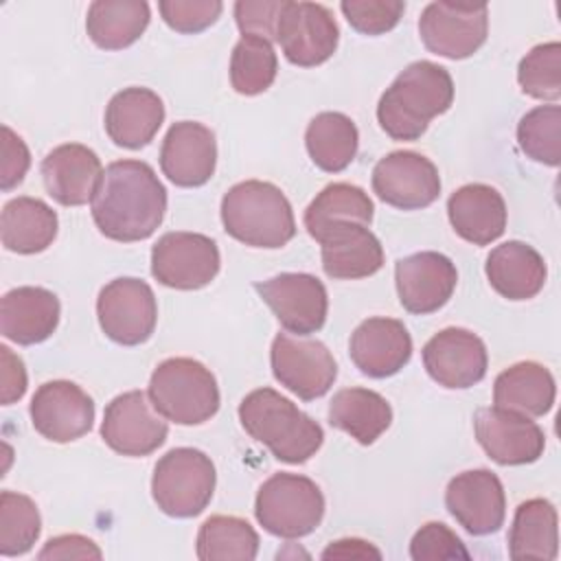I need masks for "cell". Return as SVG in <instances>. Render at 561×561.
I'll return each instance as SVG.
<instances>
[{
    "instance_id": "7c38bea8",
    "label": "cell",
    "mask_w": 561,
    "mask_h": 561,
    "mask_svg": "<svg viewBox=\"0 0 561 561\" xmlns=\"http://www.w3.org/2000/svg\"><path fill=\"white\" fill-rule=\"evenodd\" d=\"M270 364L276 381L302 401L327 394L337 377V364L322 342L287 333L274 337Z\"/></svg>"
},
{
    "instance_id": "ab89813d",
    "label": "cell",
    "mask_w": 561,
    "mask_h": 561,
    "mask_svg": "<svg viewBox=\"0 0 561 561\" xmlns=\"http://www.w3.org/2000/svg\"><path fill=\"white\" fill-rule=\"evenodd\" d=\"M519 88L541 101H557L561 96V44L546 42L530 48L517 68Z\"/></svg>"
},
{
    "instance_id": "8fae6325",
    "label": "cell",
    "mask_w": 561,
    "mask_h": 561,
    "mask_svg": "<svg viewBox=\"0 0 561 561\" xmlns=\"http://www.w3.org/2000/svg\"><path fill=\"white\" fill-rule=\"evenodd\" d=\"M169 425L142 390L114 397L103 412L101 438L121 456H149L167 440Z\"/></svg>"
},
{
    "instance_id": "7a4b0ae2",
    "label": "cell",
    "mask_w": 561,
    "mask_h": 561,
    "mask_svg": "<svg viewBox=\"0 0 561 561\" xmlns=\"http://www.w3.org/2000/svg\"><path fill=\"white\" fill-rule=\"evenodd\" d=\"M451 103L454 81L447 68L421 59L386 88L377 103V121L392 140H419L430 121L445 114Z\"/></svg>"
},
{
    "instance_id": "ba28073f",
    "label": "cell",
    "mask_w": 561,
    "mask_h": 561,
    "mask_svg": "<svg viewBox=\"0 0 561 561\" xmlns=\"http://www.w3.org/2000/svg\"><path fill=\"white\" fill-rule=\"evenodd\" d=\"M489 33V7L484 2H430L419 18V35L425 48L438 57H471Z\"/></svg>"
},
{
    "instance_id": "5b68a950",
    "label": "cell",
    "mask_w": 561,
    "mask_h": 561,
    "mask_svg": "<svg viewBox=\"0 0 561 561\" xmlns=\"http://www.w3.org/2000/svg\"><path fill=\"white\" fill-rule=\"evenodd\" d=\"M151 405L178 425H199L219 410L215 375L197 359L169 357L156 366L149 379Z\"/></svg>"
},
{
    "instance_id": "8992f818",
    "label": "cell",
    "mask_w": 561,
    "mask_h": 561,
    "mask_svg": "<svg viewBox=\"0 0 561 561\" xmlns=\"http://www.w3.org/2000/svg\"><path fill=\"white\" fill-rule=\"evenodd\" d=\"M215 465L193 447H175L167 451L153 467L151 495L158 508L169 517H195L213 500Z\"/></svg>"
},
{
    "instance_id": "44dd1931",
    "label": "cell",
    "mask_w": 561,
    "mask_h": 561,
    "mask_svg": "<svg viewBox=\"0 0 561 561\" xmlns=\"http://www.w3.org/2000/svg\"><path fill=\"white\" fill-rule=\"evenodd\" d=\"M217 164L215 134L197 121L173 123L162 140L160 169L175 184L184 188L206 184Z\"/></svg>"
},
{
    "instance_id": "d590c367",
    "label": "cell",
    "mask_w": 561,
    "mask_h": 561,
    "mask_svg": "<svg viewBox=\"0 0 561 561\" xmlns=\"http://www.w3.org/2000/svg\"><path fill=\"white\" fill-rule=\"evenodd\" d=\"M195 543L202 561H252L259 552L256 530L234 515L208 517L199 526Z\"/></svg>"
},
{
    "instance_id": "7dc6e473",
    "label": "cell",
    "mask_w": 561,
    "mask_h": 561,
    "mask_svg": "<svg viewBox=\"0 0 561 561\" xmlns=\"http://www.w3.org/2000/svg\"><path fill=\"white\" fill-rule=\"evenodd\" d=\"M0 383H2V403L11 405L20 401L26 392V370L18 355L11 353L9 346H0Z\"/></svg>"
},
{
    "instance_id": "277c9868",
    "label": "cell",
    "mask_w": 561,
    "mask_h": 561,
    "mask_svg": "<svg viewBox=\"0 0 561 561\" xmlns=\"http://www.w3.org/2000/svg\"><path fill=\"white\" fill-rule=\"evenodd\" d=\"M224 230L250 245L276 250L296 234L294 210L285 193L272 182L245 180L228 188L221 199Z\"/></svg>"
},
{
    "instance_id": "4dcf8cb0",
    "label": "cell",
    "mask_w": 561,
    "mask_h": 561,
    "mask_svg": "<svg viewBox=\"0 0 561 561\" xmlns=\"http://www.w3.org/2000/svg\"><path fill=\"white\" fill-rule=\"evenodd\" d=\"M329 423L359 445H373L392 423L390 403L368 388H342L329 403Z\"/></svg>"
},
{
    "instance_id": "ac0fdd59",
    "label": "cell",
    "mask_w": 561,
    "mask_h": 561,
    "mask_svg": "<svg viewBox=\"0 0 561 561\" xmlns=\"http://www.w3.org/2000/svg\"><path fill=\"white\" fill-rule=\"evenodd\" d=\"M423 366L438 386L465 390L486 375V346L476 333L447 327L423 346Z\"/></svg>"
},
{
    "instance_id": "603a6c76",
    "label": "cell",
    "mask_w": 561,
    "mask_h": 561,
    "mask_svg": "<svg viewBox=\"0 0 561 561\" xmlns=\"http://www.w3.org/2000/svg\"><path fill=\"white\" fill-rule=\"evenodd\" d=\"M39 171L48 195L61 206H83L92 202L103 178L99 156L79 142L59 145L48 151Z\"/></svg>"
},
{
    "instance_id": "4fadbf2b",
    "label": "cell",
    "mask_w": 561,
    "mask_h": 561,
    "mask_svg": "<svg viewBox=\"0 0 561 561\" xmlns=\"http://www.w3.org/2000/svg\"><path fill=\"white\" fill-rule=\"evenodd\" d=\"M337 39V22L324 4L285 0L276 26V42L289 64L300 68L320 66L333 57Z\"/></svg>"
},
{
    "instance_id": "836d02e7",
    "label": "cell",
    "mask_w": 561,
    "mask_h": 561,
    "mask_svg": "<svg viewBox=\"0 0 561 561\" xmlns=\"http://www.w3.org/2000/svg\"><path fill=\"white\" fill-rule=\"evenodd\" d=\"M357 127L342 112L316 114L305 131V145L311 162L327 173L344 171L357 153Z\"/></svg>"
},
{
    "instance_id": "83f0119b",
    "label": "cell",
    "mask_w": 561,
    "mask_h": 561,
    "mask_svg": "<svg viewBox=\"0 0 561 561\" xmlns=\"http://www.w3.org/2000/svg\"><path fill=\"white\" fill-rule=\"evenodd\" d=\"M491 287L508 300H528L537 296L548 276L543 256L524 241L495 245L484 265Z\"/></svg>"
},
{
    "instance_id": "30bf717a",
    "label": "cell",
    "mask_w": 561,
    "mask_h": 561,
    "mask_svg": "<svg viewBox=\"0 0 561 561\" xmlns=\"http://www.w3.org/2000/svg\"><path fill=\"white\" fill-rule=\"evenodd\" d=\"M217 243L199 232H167L151 250V274L171 289H202L219 272Z\"/></svg>"
},
{
    "instance_id": "4316f807",
    "label": "cell",
    "mask_w": 561,
    "mask_h": 561,
    "mask_svg": "<svg viewBox=\"0 0 561 561\" xmlns=\"http://www.w3.org/2000/svg\"><path fill=\"white\" fill-rule=\"evenodd\" d=\"M447 217L458 237L473 245H489L504 234L506 204L489 184H465L449 195Z\"/></svg>"
},
{
    "instance_id": "9c48e42d",
    "label": "cell",
    "mask_w": 561,
    "mask_h": 561,
    "mask_svg": "<svg viewBox=\"0 0 561 561\" xmlns=\"http://www.w3.org/2000/svg\"><path fill=\"white\" fill-rule=\"evenodd\" d=\"M96 316L103 333L112 342L136 346L151 337L158 322V302L145 280L123 276L101 289Z\"/></svg>"
},
{
    "instance_id": "f6af8a7d",
    "label": "cell",
    "mask_w": 561,
    "mask_h": 561,
    "mask_svg": "<svg viewBox=\"0 0 561 561\" xmlns=\"http://www.w3.org/2000/svg\"><path fill=\"white\" fill-rule=\"evenodd\" d=\"M28 167H31L28 147L9 125H2V173H0L2 191L15 188L24 180Z\"/></svg>"
},
{
    "instance_id": "bcb514c9",
    "label": "cell",
    "mask_w": 561,
    "mask_h": 561,
    "mask_svg": "<svg viewBox=\"0 0 561 561\" xmlns=\"http://www.w3.org/2000/svg\"><path fill=\"white\" fill-rule=\"evenodd\" d=\"M101 548L83 535H59L46 541L37 559H101Z\"/></svg>"
},
{
    "instance_id": "d6986e66",
    "label": "cell",
    "mask_w": 561,
    "mask_h": 561,
    "mask_svg": "<svg viewBox=\"0 0 561 561\" xmlns=\"http://www.w3.org/2000/svg\"><path fill=\"white\" fill-rule=\"evenodd\" d=\"M445 506L471 535L497 533L506 517V497L500 478L489 469L462 471L445 489Z\"/></svg>"
},
{
    "instance_id": "74e56055",
    "label": "cell",
    "mask_w": 561,
    "mask_h": 561,
    "mask_svg": "<svg viewBox=\"0 0 561 561\" xmlns=\"http://www.w3.org/2000/svg\"><path fill=\"white\" fill-rule=\"evenodd\" d=\"M42 533L37 504L15 491L0 493V554L18 557L33 548Z\"/></svg>"
},
{
    "instance_id": "8d00e7d4",
    "label": "cell",
    "mask_w": 561,
    "mask_h": 561,
    "mask_svg": "<svg viewBox=\"0 0 561 561\" xmlns=\"http://www.w3.org/2000/svg\"><path fill=\"white\" fill-rule=\"evenodd\" d=\"M278 72V59L272 42L254 35H243L230 57V83L234 92L254 96L265 92Z\"/></svg>"
},
{
    "instance_id": "f35d334b",
    "label": "cell",
    "mask_w": 561,
    "mask_h": 561,
    "mask_svg": "<svg viewBox=\"0 0 561 561\" xmlns=\"http://www.w3.org/2000/svg\"><path fill=\"white\" fill-rule=\"evenodd\" d=\"M519 149L535 162L557 167L561 160V107L539 105L517 125Z\"/></svg>"
},
{
    "instance_id": "2e32d148",
    "label": "cell",
    "mask_w": 561,
    "mask_h": 561,
    "mask_svg": "<svg viewBox=\"0 0 561 561\" xmlns=\"http://www.w3.org/2000/svg\"><path fill=\"white\" fill-rule=\"evenodd\" d=\"M473 432L486 456L506 467L535 462L546 449V434L530 416L497 405L476 412Z\"/></svg>"
},
{
    "instance_id": "6da1fadb",
    "label": "cell",
    "mask_w": 561,
    "mask_h": 561,
    "mask_svg": "<svg viewBox=\"0 0 561 561\" xmlns=\"http://www.w3.org/2000/svg\"><path fill=\"white\" fill-rule=\"evenodd\" d=\"M167 213V188L142 160H116L105 167L92 197V219L112 241L149 239Z\"/></svg>"
},
{
    "instance_id": "7402d4cb",
    "label": "cell",
    "mask_w": 561,
    "mask_h": 561,
    "mask_svg": "<svg viewBox=\"0 0 561 561\" xmlns=\"http://www.w3.org/2000/svg\"><path fill=\"white\" fill-rule=\"evenodd\" d=\"M348 355L359 373L383 379L397 375L412 357V337L401 320L368 318L353 333Z\"/></svg>"
},
{
    "instance_id": "3957f363",
    "label": "cell",
    "mask_w": 561,
    "mask_h": 561,
    "mask_svg": "<svg viewBox=\"0 0 561 561\" xmlns=\"http://www.w3.org/2000/svg\"><path fill=\"white\" fill-rule=\"evenodd\" d=\"M243 430L287 465L307 462L324 440L322 427L294 401L272 388H259L239 403Z\"/></svg>"
},
{
    "instance_id": "c3c4849f",
    "label": "cell",
    "mask_w": 561,
    "mask_h": 561,
    "mask_svg": "<svg viewBox=\"0 0 561 561\" xmlns=\"http://www.w3.org/2000/svg\"><path fill=\"white\" fill-rule=\"evenodd\" d=\"M322 559H381V552L364 539H337L327 546Z\"/></svg>"
},
{
    "instance_id": "e0dca14e",
    "label": "cell",
    "mask_w": 561,
    "mask_h": 561,
    "mask_svg": "<svg viewBox=\"0 0 561 561\" xmlns=\"http://www.w3.org/2000/svg\"><path fill=\"white\" fill-rule=\"evenodd\" d=\"M31 423L53 443L77 440L92 430L94 401L75 381H46L31 399Z\"/></svg>"
},
{
    "instance_id": "5bb4252c",
    "label": "cell",
    "mask_w": 561,
    "mask_h": 561,
    "mask_svg": "<svg viewBox=\"0 0 561 561\" xmlns=\"http://www.w3.org/2000/svg\"><path fill=\"white\" fill-rule=\"evenodd\" d=\"M254 289L285 331L309 335L324 327L329 298L322 280L313 274L283 272L263 283H254Z\"/></svg>"
},
{
    "instance_id": "cb8c5ba5",
    "label": "cell",
    "mask_w": 561,
    "mask_h": 561,
    "mask_svg": "<svg viewBox=\"0 0 561 561\" xmlns=\"http://www.w3.org/2000/svg\"><path fill=\"white\" fill-rule=\"evenodd\" d=\"M318 243L322 245V270L329 278H366L383 265V248L368 226L335 224L320 234Z\"/></svg>"
},
{
    "instance_id": "d4e9b609",
    "label": "cell",
    "mask_w": 561,
    "mask_h": 561,
    "mask_svg": "<svg viewBox=\"0 0 561 561\" xmlns=\"http://www.w3.org/2000/svg\"><path fill=\"white\" fill-rule=\"evenodd\" d=\"M59 298L44 287H15L2 296L0 331L7 340L31 346L48 340L59 324Z\"/></svg>"
},
{
    "instance_id": "b9f144b4",
    "label": "cell",
    "mask_w": 561,
    "mask_h": 561,
    "mask_svg": "<svg viewBox=\"0 0 561 561\" xmlns=\"http://www.w3.org/2000/svg\"><path fill=\"white\" fill-rule=\"evenodd\" d=\"M410 557L414 561H443V559H469V550L460 537L440 522L421 526L410 541Z\"/></svg>"
},
{
    "instance_id": "ee69618b",
    "label": "cell",
    "mask_w": 561,
    "mask_h": 561,
    "mask_svg": "<svg viewBox=\"0 0 561 561\" xmlns=\"http://www.w3.org/2000/svg\"><path fill=\"white\" fill-rule=\"evenodd\" d=\"M285 0H239L234 4V20L243 35L276 39V26L283 13Z\"/></svg>"
},
{
    "instance_id": "484cf974",
    "label": "cell",
    "mask_w": 561,
    "mask_h": 561,
    "mask_svg": "<svg viewBox=\"0 0 561 561\" xmlns=\"http://www.w3.org/2000/svg\"><path fill=\"white\" fill-rule=\"evenodd\" d=\"M164 123V103L149 88H125L105 107V134L125 149H140L153 140Z\"/></svg>"
},
{
    "instance_id": "f546056e",
    "label": "cell",
    "mask_w": 561,
    "mask_h": 561,
    "mask_svg": "<svg viewBox=\"0 0 561 561\" xmlns=\"http://www.w3.org/2000/svg\"><path fill=\"white\" fill-rule=\"evenodd\" d=\"M57 213L37 197H13L0 217L2 245L15 254L44 252L57 237Z\"/></svg>"
},
{
    "instance_id": "7bdbcfd3",
    "label": "cell",
    "mask_w": 561,
    "mask_h": 561,
    "mask_svg": "<svg viewBox=\"0 0 561 561\" xmlns=\"http://www.w3.org/2000/svg\"><path fill=\"white\" fill-rule=\"evenodd\" d=\"M160 15L178 33H199L217 22L224 11L219 0H162Z\"/></svg>"
},
{
    "instance_id": "f1b7e54d",
    "label": "cell",
    "mask_w": 561,
    "mask_h": 561,
    "mask_svg": "<svg viewBox=\"0 0 561 561\" xmlns=\"http://www.w3.org/2000/svg\"><path fill=\"white\" fill-rule=\"evenodd\" d=\"M557 386L552 373L537 362H517L493 383V403L524 416H543L552 410Z\"/></svg>"
},
{
    "instance_id": "1f68e13d",
    "label": "cell",
    "mask_w": 561,
    "mask_h": 561,
    "mask_svg": "<svg viewBox=\"0 0 561 561\" xmlns=\"http://www.w3.org/2000/svg\"><path fill=\"white\" fill-rule=\"evenodd\" d=\"M149 4L142 0H96L88 7V37L103 50L131 46L149 26Z\"/></svg>"
},
{
    "instance_id": "52a82bcc",
    "label": "cell",
    "mask_w": 561,
    "mask_h": 561,
    "mask_svg": "<svg viewBox=\"0 0 561 561\" xmlns=\"http://www.w3.org/2000/svg\"><path fill=\"white\" fill-rule=\"evenodd\" d=\"M254 515L270 535L298 539L320 526L324 517V495L311 478L280 471L261 484Z\"/></svg>"
},
{
    "instance_id": "e575fe53",
    "label": "cell",
    "mask_w": 561,
    "mask_h": 561,
    "mask_svg": "<svg viewBox=\"0 0 561 561\" xmlns=\"http://www.w3.org/2000/svg\"><path fill=\"white\" fill-rule=\"evenodd\" d=\"M373 199L368 193L348 182H333L324 186L305 210V228L318 241L320 234L342 221L370 226Z\"/></svg>"
},
{
    "instance_id": "9a60e30c",
    "label": "cell",
    "mask_w": 561,
    "mask_h": 561,
    "mask_svg": "<svg viewBox=\"0 0 561 561\" xmlns=\"http://www.w3.org/2000/svg\"><path fill=\"white\" fill-rule=\"evenodd\" d=\"M373 191L377 197L401 210H419L440 195L436 164L416 151H392L373 169Z\"/></svg>"
},
{
    "instance_id": "d6a6232c",
    "label": "cell",
    "mask_w": 561,
    "mask_h": 561,
    "mask_svg": "<svg viewBox=\"0 0 561 561\" xmlns=\"http://www.w3.org/2000/svg\"><path fill=\"white\" fill-rule=\"evenodd\" d=\"M557 552H559V537H557L554 504L543 497H533L522 502L515 511L511 533H508L511 559L552 561Z\"/></svg>"
},
{
    "instance_id": "ffe728a7",
    "label": "cell",
    "mask_w": 561,
    "mask_h": 561,
    "mask_svg": "<svg viewBox=\"0 0 561 561\" xmlns=\"http://www.w3.org/2000/svg\"><path fill=\"white\" fill-rule=\"evenodd\" d=\"M394 283L401 307L410 313L425 316L447 305L456 289L458 272L449 256L425 250L397 261Z\"/></svg>"
},
{
    "instance_id": "60d3db41",
    "label": "cell",
    "mask_w": 561,
    "mask_h": 561,
    "mask_svg": "<svg viewBox=\"0 0 561 561\" xmlns=\"http://www.w3.org/2000/svg\"><path fill=\"white\" fill-rule=\"evenodd\" d=\"M340 9L357 33L383 35L399 24L405 4L401 0H344Z\"/></svg>"
}]
</instances>
